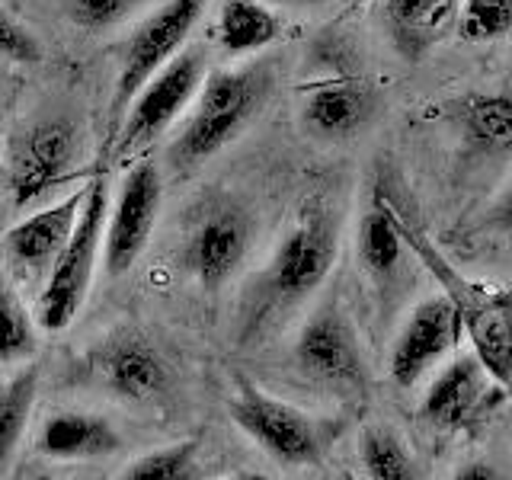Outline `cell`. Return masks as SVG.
<instances>
[{
    "instance_id": "277c9868",
    "label": "cell",
    "mask_w": 512,
    "mask_h": 480,
    "mask_svg": "<svg viewBox=\"0 0 512 480\" xmlns=\"http://www.w3.org/2000/svg\"><path fill=\"white\" fill-rule=\"evenodd\" d=\"M397 224H400V237H404V247H410L420 256L432 269V276L442 282L445 295L452 298L455 311L461 317V330L471 336L474 356L480 359V365L487 368V375L500 384V388H509V343H512L509 295L487 292V288L471 285L468 279H461L458 272H452V266L432 250V244H426V237L400 215V208H397Z\"/></svg>"
},
{
    "instance_id": "30bf717a",
    "label": "cell",
    "mask_w": 512,
    "mask_h": 480,
    "mask_svg": "<svg viewBox=\"0 0 512 480\" xmlns=\"http://www.w3.org/2000/svg\"><path fill=\"white\" fill-rule=\"evenodd\" d=\"M160 199H164L160 170L151 160H138L119 183L116 199H109L103 247H100L109 276H125L144 253V247H148V240L157 228Z\"/></svg>"
},
{
    "instance_id": "d6986e66",
    "label": "cell",
    "mask_w": 512,
    "mask_h": 480,
    "mask_svg": "<svg viewBox=\"0 0 512 480\" xmlns=\"http://www.w3.org/2000/svg\"><path fill=\"white\" fill-rule=\"evenodd\" d=\"M215 32L224 55H256L282 36V16L266 0H224Z\"/></svg>"
},
{
    "instance_id": "7a4b0ae2",
    "label": "cell",
    "mask_w": 512,
    "mask_h": 480,
    "mask_svg": "<svg viewBox=\"0 0 512 480\" xmlns=\"http://www.w3.org/2000/svg\"><path fill=\"white\" fill-rule=\"evenodd\" d=\"M272 84H276V71L269 61L208 71L189 109L183 112V128L170 141L173 164L189 170L228 148L263 112Z\"/></svg>"
},
{
    "instance_id": "8992f818",
    "label": "cell",
    "mask_w": 512,
    "mask_h": 480,
    "mask_svg": "<svg viewBox=\"0 0 512 480\" xmlns=\"http://www.w3.org/2000/svg\"><path fill=\"white\" fill-rule=\"evenodd\" d=\"M205 74H208L205 48L183 45L180 52H176L154 77L144 80L138 93L128 100V112H122L125 122L119 128L116 154L119 157L138 154L141 148H148L151 141L164 135L167 128L180 122L183 112L192 103V96L202 87Z\"/></svg>"
},
{
    "instance_id": "e0dca14e",
    "label": "cell",
    "mask_w": 512,
    "mask_h": 480,
    "mask_svg": "<svg viewBox=\"0 0 512 480\" xmlns=\"http://www.w3.org/2000/svg\"><path fill=\"white\" fill-rule=\"evenodd\" d=\"M122 448V432L100 413L61 410L42 423L36 452L52 461H93L109 458Z\"/></svg>"
},
{
    "instance_id": "52a82bcc",
    "label": "cell",
    "mask_w": 512,
    "mask_h": 480,
    "mask_svg": "<svg viewBox=\"0 0 512 480\" xmlns=\"http://www.w3.org/2000/svg\"><path fill=\"white\" fill-rule=\"evenodd\" d=\"M77 375L125 404H151L170 391V362L138 330H112L100 336L77 362Z\"/></svg>"
},
{
    "instance_id": "484cf974",
    "label": "cell",
    "mask_w": 512,
    "mask_h": 480,
    "mask_svg": "<svg viewBox=\"0 0 512 480\" xmlns=\"http://www.w3.org/2000/svg\"><path fill=\"white\" fill-rule=\"evenodd\" d=\"M512 26V0H461L458 4V32L468 42H496L506 39Z\"/></svg>"
},
{
    "instance_id": "cb8c5ba5",
    "label": "cell",
    "mask_w": 512,
    "mask_h": 480,
    "mask_svg": "<svg viewBox=\"0 0 512 480\" xmlns=\"http://www.w3.org/2000/svg\"><path fill=\"white\" fill-rule=\"evenodd\" d=\"M36 352V327L7 276H0V365H16Z\"/></svg>"
},
{
    "instance_id": "ffe728a7",
    "label": "cell",
    "mask_w": 512,
    "mask_h": 480,
    "mask_svg": "<svg viewBox=\"0 0 512 480\" xmlns=\"http://www.w3.org/2000/svg\"><path fill=\"white\" fill-rule=\"evenodd\" d=\"M359 260L375 279H391L404 260V237L397 224V205L375 189L372 205L359 224Z\"/></svg>"
},
{
    "instance_id": "7c38bea8",
    "label": "cell",
    "mask_w": 512,
    "mask_h": 480,
    "mask_svg": "<svg viewBox=\"0 0 512 480\" xmlns=\"http://www.w3.org/2000/svg\"><path fill=\"white\" fill-rule=\"evenodd\" d=\"M461 317L455 311L452 298L429 295L423 298L410 317L400 327L397 340L391 346V381L397 388H413L420 384L432 368H436L448 352L461 340Z\"/></svg>"
},
{
    "instance_id": "7402d4cb",
    "label": "cell",
    "mask_w": 512,
    "mask_h": 480,
    "mask_svg": "<svg viewBox=\"0 0 512 480\" xmlns=\"http://www.w3.org/2000/svg\"><path fill=\"white\" fill-rule=\"evenodd\" d=\"M458 122L487 151H506L512 144V103L506 93L468 96L458 106Z\"/></svg>"
},
{
    "instance_id": "d4e9b609",
    "label": "cell",
    "mask_w": 512,
    "mask_h": 480,
    "mask_svg": "<svg viewBox=\"0 0 512 480\" xmlns=\"http://www.w3.org/2000/svg\"><path fill=\"white\" fill-rule=\"evenodd\" d=\"M192 477H199L196 439L154 448V452L128 461V468L122 471V480H192Z\"/></svg>"
},
{
    "instance_id": "3957f363",
    "label": "cell",
    "mask_w": 512,
    "mask_h": 480,
    "mask_svg": "<svg viewBox=\"0 0 512 480\" xmlns=\"http://www.w3.org/2000/svg\"><path fill=\"white\" fill-rule=\"evenodd\" d=\"M106 212H109V186L106 176H96V180L87 183V196L74 221V231L68 237V244L61 247L52 269H48L42 292L36 298V314L32 317H36V324L42 330L48 333L68 330L77 320L80 308H84L103 247Z\"/></svg>"
},
{
    "instance_id": "603a6c76",
    "label": "cell",
    "mask_w": 512,
    "mask_h": 480,
    "mask_svg": "<svg viewBox=\"0 0 512 480\" xmlns=\"http://www.w3.org/2000/svg\"><path fill=\"white\" fill-rule=\"evenodd\" d=\"M359 458L362 468L372 480H416L420 468H416V458L407 452L404 439L391 432L388 426H372L362 436L359 445Z\"/></svg>"
},
{
    "instance_id": "83f0119b",
    "label": "cell",
    "mask_w": 512,
    "mask_h": 480,
    "mask_svg": "<svg viewBox=\"0 0 512 480\" xmlns=\"http://www.w3.org/2000/svg\"><path fill=\"white\" fill-rule=\"evenodd\" d=\"M0 55L10 61H39L42 48L36 42V36L13 16L0 7Z\"/></svg>"
},
{
    "instance_id": "8fae6325",
    "label": "cell",
    "mask_w": 512,
    "mask_h": 480,
    "mask_svg": "<svg viewBox=\"0 0 512 480\" xmlns=\"http://www.w3.org/2000/svg\"><path fill=\"white\" fill-rule=\"evenodd\" d=\"M253 218L237 202H212L192 221L183 244V266L205 292H218L244 266L253 247Z\"/></svg>"
},
{
    "instance_id": "f1b7e54d",
    "label": "cell",
    "mask_w": 512,
    "mask_h": 480,
    "mask_svg": "<svg viewBox=\"0 0 512 480\" xmlns=\"http://www.w3.org/2000/svg\"><path fill=\"white\" fill-rule=\"evenodd\" d=\"M455 477L458 480H500V471L487 461H477V464H468V468H461Z\"/></svg>"
},
{
    "instance_id": "5bb4252c",
    "label": "cell",
    "mask_w": 512,
    "mask_h": 480,
    "mask_svg": "<svg viewBox=\"0 0 512 480\" xmlns=\"http://www.w3.org/2000/svg\"><path fill=\"white\" fill-rule=\"evenodd\" d=\"M84 196H87V186L68 192L64 199L42 205L39 212L16 221L4 234V256L16 276L26 282H39L48 276V269H52L61 247L68 244V237L74 231Z\"/></svg>"
},
{
    "instance_id": "4316f807",
    "label": "cell",
    "mask_w": 512,
    "mask_h": 480,
    "mask_svg": "<svg viewBox=\"0 0 512 480\" xmlns=\"http://www.w3.org/2000/svg\"><path fill=\"white\" fill-rule=\"evenodd\" d=\"M148 0H68V13L80 29L103 32L125 23L128 16L138 13Z\"/></svg>"
},
{
    "instance_id": "5b68a950",
    "label": "cell",
    "mask_w": 512,
    "mask_h": 480,
    "mask_svg": "<svg viewBox=\"0 0 512 480\" xmlns=\"http://www.w3.org/2000/svg\"><path fill=\"white\" fill-rule=\"evenodd\" d=\"M80 160V128L64 119H36L13 132L7 144V192L16 212L42 205L74 180Z\"/></svg>"
},
{
    "instance_id": "ac0fdd59",
    "label": "cell",
    "mask_w": 512,
    "mask_h": 480,
    "mask_svg": "<svg viewBox=\"0 0 512 480\" xmlns=\"http://www.w3.org/2000/svg\"><path fill=\"white\" fill-rule=\"evenodd\" d=\"M461 0H381V23L394 52L420 61L452 26Z\"/></svg>"
},
{
    "instance_id": "44dd1931",
    "label": "cell",
    "mask_w": 512,
    "mask_h": 480,
    "mask_svg": "<svg viewBox=\"0 0 512 480\" xmlns=\"http://www.w3.org/2000/svg\"><path fill=\"white\" fill-rule=\"evenodd\" d=\"M36 388H39L36 365H26L23 372H16L10 381L0 384V471L10 468L16 448H20L32 404H36Z\"/></svg>"
},
{
    "instance_id": "6da1fadb",
    "label": "cell",
    "mask_w": 512,
    "mask_h": 480,
    "mask_svg": "<svg viewBox=\"0 0 512 480\" xmlns=\"http://www.w3.org/2000/svg\"><path fill=\"white\" fill-rule=\"evenodd\" d=\"M336 253H340V218L333 205L324 196L304 199L244 304V343L282 311L314 295L327 282Z\"/></svg>"
},
{
    "instance_id": "4fadbf2b",
    "label": "cell",
    "mask_w": 512,
    "mask_h": 480,
    "mask_svg": "<svg viewBox=\"0 0 512 480\" xmlns=\"http://www.w3.org/2000/svg\"><path fill=\"white\" fill-rule=\"evenodd\" d=\"M295 362L308 378L330 384V388L356 391L365 384L356 330H352L349 317L333 301L304 320L295 340Z\"/></svg>"
},
{
    "instance_id": "ba28073f",
    "label": "cell",
    "mask_w": 512,
    "mask_h": 480,
    "mask_svg": "<svg viewBox=\"0 0 512 480\" xmlns=\"http://www.w3.org/2000/svg\"><path fill=\"white\" fill-rule=\"evenodd\" d=\"M228 410L237 429L276 461L301 468V464H314L320 458L324 436H320L317 420H311L304 410L285 404L279 397H269L253 381L247 378L234 381Z\"/></svg>"
},
{
    "instance_id": "4dcf8cb0",
    "label": "cell",
    "mask_w": 512,
    "mask_h": 480,
    "mask_svg": "<svg viewBox=\"0 0 512 480\" xmlns=\"http://www.w3.org/2000/svg\"><path fill=\"white\" fill-rule=\"evenodd\" d=\"M346 7H362V4H372V0H343Z\"/></svg>"
},
{
    "instance_id": "2e32d148",
    "label": "cell",
    "mask_w": 512,
    "mask_h": 480,
    "mask_svg": "<svg viewBox=\"0 0 512 480\" xmlns=\"http://www.w3.org/2000/svg\"><path fill=\"white\" fill-rule=\"evenodd\" d=\"M493 388H500V384L487 375V368L480 365L474 349L461 352L448 365H442V372L429 381L420 410L429 423L445 429H461L471 420H477V413L487 407V397Z\"/></svg>"
},
{
    "instance_id": "f546056e",
    "label": "cell",
    "mask_w": 512,
    "mask_h": 480,
    "mask_svg": "<svg viewBox=\"0 0 512 480\" xmlns=\"http://www.w3.org/2000/svg\"><path fill=\"white\" fill-rule=\"evenodd\" d=\"M269 7H292V10H320L333 0H266Z\"/></svg>"
},
{
    "instance_id": "9a60e30c",
    "label": "cell",
    "mask_w": 512,
    "mask_h": 480,
    "mask_svg": "<svg viewBox=\"0 0 512 480\" xmlns=\"http://www.w3.org/2000/svg\"><path fill=\"white\" fill-rule=\"evenodd\" d=\"M378 93L372 84L356 77L317 80L301 93V122L311 135L327 141L352 138L375 116Z\"/></svg>"
},
{
    "instance_id": "9c48e42d",
    "label": "cell",
    "mask_w": 512,
    "mask_h": 480,
    "mask_svg": "<svg viewBox=\"0 0 512 480\" xmlns=\"http://www.w3.org/2000/svg\"><path fill=\"white\" fill-rule=\"evenodd\" d=\"M202 10L205 0H167L135 26L122 48L116 93H112V119H122L128 100L144 80L154 77L186 45L189 32L202 20Z\"/></svg>"
}]
</instances>
